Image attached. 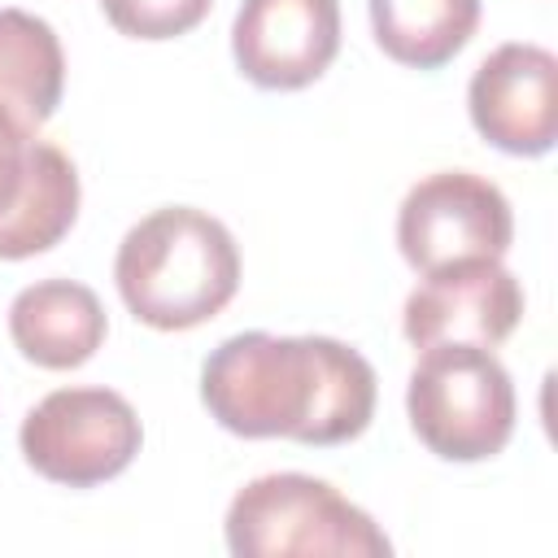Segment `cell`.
Returning <instances> with one entry per match:
<instances>
[{
	"label": "cell",
	"mask_w": 558,
	"mask_h": 558,
	"mask_svg": "<svg viewBox=\"0 0 558 558\" xmlns=\"http://www.w3.org/2000/svg\"><path fill=\"white\" fill-rule=\"evenodd\" d=\"M205 410L235 436L344 445L375 414L371 362L331 336L244 331L201 366Z\"/></svg>",
	"instance_id": "6da1fadb"
},
{
	"label": "cell",
	"mask_w": 558,
	"mask_h": 558,
	"mask_svg": "<svg viewBox=\"0 0 558 558\" xmlns=\"http://www.w3.org/2000/svg\"><path fill=\"white\" fill-rule=\"evenodd\" d=\"M126 310L157 331L209 323L240 288V248L231 231L192 205H170L140 218L113 262Z\"/></svg>",
	"instance_id": "7a4b0ae2"
},
{
	"label": "cell",
	"mask_w": 558,
	"mask_h": 558,
	"mask_svg": "<svg viewBox=\"0 0 558 558\" xmlns=\"http://www.w3.org/2000/svg\"><path fill=\"white\" fill-rule=\"evenodd\" d=\"M227 549L235 558H384L392 545L327 480L279 471L231 497Z\"/></svg>",
	"instance_id": "3957f363"
},
{
	"label": "cell",
	"mask_w": 558,
	"mask_h": 558,
	"mask_svg": "<svg viewBox=\"0 0 558 558\" xmlns=\"http://www.w3.org/2000/svg\"><path fill=\"white\" fill-rule=\"evenodd\" d=\"M405 410L436 458L480 462L501 453L514 432V384L484 344H432L410 371Z\"/></svg>",
	"instance_id": "277c9868"
},
{
	"label": "cell",
	"mask_w": 558,
	"mask_h": 558,
	"mask_svg": "<svg viewBox=\"0 0 558 558\" xmlns=\"http://www.w3.org/2000/svg\"><path fill=\"white\" fill-rule=\"evenodd\" d=\"M144 427L135 405L113 388H57L17 432L22 458L52 484L92 488L131 466Z\"/></svg>",
	"instance_id": "5b68a950"
},
{
	"label": "cell",
	"mask_w": 558,
	"mask_h": 558,
	"mask_svg": "<svg viewBox=\"0 0 558 558\" xmlns=\"http://www.w3.org/2000/svg\"><path fill=\"white\" fill-rule=\"evenodd\" d=\"M510 240V201L497 183L471 170H440L418 179L397 209V244L418 275L462 262H501Z\"/></svg>",
	"instance_id": "8992f818"
},
{
	"label": "cell",
	"mask_w": 558,
	"mask_h": 558,
	"mask_svg": "<svg viewBox=\"0 0 558 558\" xmlns=\"http://www.w3.org/2000/svg\"><path fill=\"white\" fill-rule=\"evenodd\" d=\"M523 318V288L501 262H462L423 275L405 296V340L432 344H484L497 349Z\"/></svg>",
	"instance_id": "52a82bcc"
},
{
	"label": "cell",
	"mask_w": 558,
	"mask_h": 558,
	"mask_svg": "<svg viewBox=\"0 0 558 558\" xmlns=\"http://www.w3.org/2000/svg\"><path fill=\"white\" fill-rule=\"evenodd\" d=\"M475 131L514 157H541L558 135V61L541 44H501L466 92Z\"/></svg>",
	"instance_id": "ba28073f"
},
{
	"label": "cell",
	"mask_w": 558,
	"mask_h": 558,
	"mask_svg": "<svg viewBox=\"0 0 558 558\" xmlns=\"http://www.w3.org/2000/svg\"><path fill=\"white\" fill-rule=\"evenodd\" d=\"M231 52L248 83L296 92L340 52V0H244Z\"/></svg>",
	"instance_id": "9c48e42d"
},
{
	"label": "cell",
	"mask_w": 558,
	"mask_h": 558,
	"mask_svg": "<svg viewBox=\"0 0 558 558\" xmlns=\"http://www.w3.org/2000/svg\"><path fill=\"white\" fill-rule=\"evenodd\" d=\"M105 305L87 283L39 279L22 288L9 305V336L26 362L48 371L83 366L105 344Z\"/></svg>",
	"instance_id": "30bf717a"
},
{
	"label": "cell",
	"mask_w": 558,
	"mask_h": 558,
	"mask_svg": "<svg viewBox=\"0 0 558 558\" xmlns=\"http://www.w3.org/2000/svg\"><path fill=\"white\" fill-rule=\"evenodd\" d=\"M74 218H78L74 161L57 144L35 140L31 157H26V179L13 196V205L0 214V257L22 262V257H35V253L61 244V235L74 227Z\"/></svg>",
	"instance_id": "8fae6325"
},
{
	"label": "cell",
	"mask_w": 558,
	"mask_h": 558,
	"mask_svg": "<svg viewBox=\"0 0 558 558\" xmlns=\"http://www.w3.org/2000/svg\"><path fill=\"white\" fill-rule=\"evenodd\" d=\"M65 87V52L57 31L26 13V9H0V105L26 126L39 131Z\"/></svg>",
	"instance_id": "7c38bea8"
},
{
	"label": "cell",
	"mask_w": 558,
	"mask_h": 558,
	"mask_svg": "<svg viewBox=\"0 0 558 558\" xmlns=\"http://www.w3.org/2000/svg\"><path fill=\"white\" fill-rule=\"evenodd\" d=\"M379 48L414 70L453 61L480 26V0H371Z\"/></svg>",
	"instance_id": "4fadbf2b"
},
{
	"label": "cell",
	"mask_w": 558,
	"mask_h": 558,
	"mask_svg": "<svg viewBox=\"0 0 558 558\" xmlns=\"http://www.w3.org/2000/svg\"><path fill=\"white\" fill-rule=\"evenodd\" d=\"M214 0H100L105 17L131 39H174L201 26Z\"/></svg>",
	"instance_id": "5bb4252c"
},
{
	"label": "cell",
	"mask_w": 558,
	"mask_h": 558,
	"mask_svg": "<svg viewBox=\"0 0 558 558\" xmlns=\"http://www.w3.org/2000/svg\"><path fill=\"white\" fill-rule=\"evenodd\" d=\"M35 131H26L4 105H0V214L13 205L22 179H26V157H31Z\"/></svg>",
	"instance_id": "9a60e30c"
}]
</instances>
